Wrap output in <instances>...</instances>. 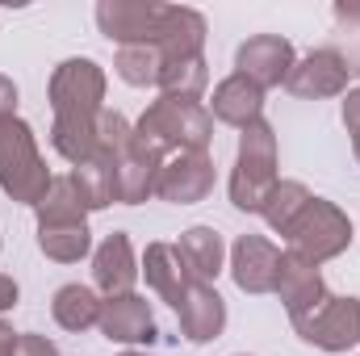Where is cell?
Here are the masks:
<instances>
[{"label": "cell", "mask_w": 360, "mask_h": 356, "mask_svg": "<svg viewBox=\"0 0 360 356\" xmlns=\"http://www.w3.org/2000/svg\"><path fill=\"white\" fill-rule=\"evenodd\" d=\"M340 117H344V130H348V134H360V89H348V92H344Z\"/></svg>", "instance_id": "obj_30"}, {"label": "cell", "mask_w": 360, "mask_h": 356, "mask_svg": "<svg viewBox=\"0 0 360 356\" xmlns=\"http://www.w3.org/2000/svg\"><path fill=\"white\" fill-rule=\"evenodd\" d=\"M101 336L109 344H122V348H143L160 336L155 327V310L143 293H117V298H105L101 302Z\"/></svg>", "instance_id": "obj_10"}, {"label": "cell", "mask_w": 360, "mask_h": 356, "mask_svg": "<svg viewBox=\"0 0 360 356\" xmlns=\"http://www.w3.org/2000/svg\"><path fill=\"white\" fill-rule=\"evenodd\" d=\"M289 323L302 336V344H310L319 352H348L360 344V298L327 293L319 306H310L306 314H297Z\"/></svg>", "instance_id": "obj_6"}, {"label": "cell", "mask_w": 360, "mask_h": 356, "mask_svg": "<svg viewBox=\"0 0 360 356\" xmlns=\"http://www.w3.org/2000/svg\"><path fill=\"white\" fill-rule=\"evenodd\" d=\"M352 80V63L344 51L335 46H319L310 55H302L285 80V89L293 92L297 101H327V96H344Z\"/></svg>", "instance_id": "obj_7"}, {"label": "cell", "mask_w": 360, "mask_h": 356, "mask_svg": "<svg viewBox=\"0 0 360 356\" xmlns=\"http://www.w3.org/2000/svg\"><path fill=\"white\" fill-rule=\"evenodd\" d=\"M134 139L147 143L164 160L180 155V151H210V143H214V113H210L205 101L160 96L134 122Z\"/></svg>", "instance_id": "obj_2"}, {"label": "cell", "mask_w": 360, "mask_h": 356, "mask_svg": "<svg viewBox=\"0 0 360 356\" xmlns=\"http://www.w3.org/2000/svg\"><path fill=\"white\" fill-rule=\"evenodd\" d=\"M272 293L281 298L285 314H289V319H297V314H306L310 306H319V302L327 298V281H323L319 265L302 260L297 252H281V268H276V289H272Z\"/></svg>", "instance_id": "obj_14"}, {"label": "cell", "mask_w": 360, "mask_h": 356, "mask_svg": "<svg viewBox=\"0 0 360 356\" xmlns=\"http://www.w3.org/2000/svg\"><path fill=\"white\" fill-rule=\"evenodd\" d=\"M276 130L269 117H256L252 126L239 130V151H235V168H231V205L243 214H260L269 193L276 189Z\"/></svg>", "instance_id": "obj_3"}, {"label": "cell", "mask_w": 360, "mask_h": 356, "mask_svg": "<svg viewBox=\"0 0 360 356\" xmlns=\"http://www.w3.org/2000/svg\"><path fill=\"white\" fill-rule=\"evenodd\" d=\"M205 89H210V68H205V55L164 63V72H160V96L201 101V96H205Z\"/></svg>", "instance_id": "obj_27"}, {"label": "cell", "mask_w": 360, "mask_h": 356, "mask_svg": "<svg viewBox=\"0 0 360 356\" xmlns=\"http://www.w3.org/2000/svg\"><path fill=\"white\" fill-rule=\"evenodd\" d=\"M160 13H164V4H155V0H101L96 4V30L117 46L155 42Z\"/></svg>", "instance_id": "obj_11"}, {"label": "cell", "mask_w": 360, "mask_h": 356, "mask_svg": "<svg viewBox=\"0 0 360 356\" xmlns=\"http://www.w3.org/2000/svg\"><path fill=\"white\" fill-rule=\"evenodd\" d=\"M17 298H21V285H17L8 272H0V314H4V310H13V306H17Z\"/></svg>", "instance_id": "obj_32"}, {"label": "cell", "mask_w": 360, "mask_h": 356, "mask_svg": "<svg viewBox=\"0 0 360 356\" xmlns=\"http://www.w3.org/2000/svg\"><path fill=\"white\" fill-rule=\"evenodd\" d=\"M239 356H248V352H239Z\"/></svg>", "instance_id": "obj_36"}, {"label": "cell", "mask_w": 360, "mask_h": 356, "mask_svg": "<svg viewBox=\"0 0 360 356\" xmlns=\"http://www.w3.org/2000/svg\"><path fill=\"white\" fill-rule=\"evenodd\" d=\"M176 252H180V260H184V268H188V276L201 281V285H214L218 272L226 268V243H222V235L214 227H201V222L188 227V231H180Z\"/></svg>", "instance_id": "obj_20"}, {"label": "cell", "mask_w": 360, "mask_h": 356, "mask_svg": "<svg viewBox=\"0 0 360 356\" xmlns=\"http://www.w3.org/2000/svg\"><path fill=\"white\" fill-rule=\"evenodd\" d=\"M38 248L46 260L55 265H80L92 256V231L89 222H55V227H38Z\"/></svg>", "instance_id": "obj_23"}, {"label": "cell", "mask_w": 360, "mask_h": 356, "mask_svg": "<svg viewBox=\"0 0 360 356\" xmlns=\"http://www.w3.org/2000/svg\"><path fill=\"white\" fill-rule=\"evenodd\" d=\"M117 201L122 205H143L147 197H155V180L164 168V155H155L147 143H130L122 155H117Z\"/></svg>", "instance_id": "obj_18"}, {"label": "cell", "mask_w": 360, "mask_h": 356, "mask_svg": "<svg viewBox=\"0 0 360 356\" xmlns=\"http://www.w3.org/2000/svg\"><path fill=\"white\" fill-rule=\"evenodd\" d=\"M214 155L210 151H180V155H168L164 168H160V180H155V197L168 201V205H197L214 193Z\"/></svg>", "instance_id": "obj_8"}, {"label": "cell", "mask_w": 360, "mask_h": 356, "mask_svg": "<svg viewBox=\"0 0 360 356\" xmlns=\"http://www.w3.org/2000/svg\"><path fill=\"white\" fill-rule=\"evenodd\" d=\"M139 272L147 276V285L176 310L180 302H184V293L197 285L193 276H188V268H184V260H180L176 243H147V252H143V260H139Z\"/></svg>", "instance_id": "obj_17"}, {"label": "cell", "mask_w": 360, "mask_h": 356, "mask_svg": "<svg viewBox=\"0 0 360 356\" xmlns=\"http://www.w3.org/2000/svg\"><path fill=\"white\" fill-rule=\"evenodd\" d=\"M17 336H21V331H13V323H4V319H0V356L17 352Z\"/></svg>", "instance_id": "obj_33"}, {"label": "cell", "mask_w": 360, "mask_h": 356, "mask_svg": "<svg viewBox=\"0 0 360 356\" xmlns=\"http://www.w3.org/2000/svg\"><path fill=\"white\" fill-rule=\"evenodd\" d=\"M34 214H38V227H55V222H89V205L80 201V193H76L72 177H55L51 180V189H46V197L34 205Z\"/></svg>", "instance_id": "obj_26"}, {"label": "cell", "mask_w": 360, "mask_h": 356, "mask_svg": "<svg viewBox=\"0 0 360 356\" xmlns=\"http://www.w3.org/2000/svg\"><path fill=\"white\" fill-rule=\"evenodd\" d=\"M130 143H134V122H130L126 113H117V109H105V113L96 117V155H105V160L117 164V155H122Z\"/></svg>", "instance_id": "obj_28"}, {"label": "cell", "mask_w": 360, "mask_h": 356, "mask_svg": "<svg viewBox=\"0 0 360 356\" xmlns=\"http://www.w3.org/2000/svg\"><path fill=\"white\" fill-rule=\"evenodd\" d=\"M210 113L235 130L252 126L256 117H264V89H256L252 80H243L239 72H231L226 80L214 84V96H210Z\"/></svg>", "instance_id": "obj_19"}, {"label": "cell", "mask_w": 360, "mask_h": 356, "mask_svg": "<svg viewBox=\"0 0 360 356\" xmlns=\"http://www.w3.org/2000/svg\"><path fill=\"white\" fill-rule=\"evenodd\" d=\"M285 239H289V252H297L302 260L327 265V260H335V256H344V252L352 248L356 227H352V218H348L335 201L314 197V201L302 210V218L293 222V231H289Z\"/></svg>", "instance_id": "obj_5"}, {"label": "cell", "mask_w": 360, "mask_h": 356, "mask_svg": "<svg viewBox=\"0 0 360 356\" xmlns=\"http://www.w3.org/2000/svg\"><path fill=\"white\" fill-rule=\"evenodd\" d=\"M176 319H180V336L188 344H210L226 327V302H222V293L214 285H201L197 281L184 293V302L176 306Z\"/></svg>", "instance_id": "obj_16"}, {"label": "cell", "mask_w": 360, "mask_h": 356, "mask_svg": "<svg viewBox=\"0 0 360 356\" xmlns=\"http://www.w3.org/2000/svg\"><path fill=\"white\" fill-rule=\"evenodd\" d=\"M105 68L89 59V55H76V59H63L55 72H51V84H46V101H51V147L76 168L84 164L89 155H96V117L105 113Z\"/></svg>", "instance_id": "obj_1"}, {"label": "cell", "mask_w": 360, "mask_h": 356, "mask_svg": "<svg viewBox=\"0 0 360 356\" xmlns=\"http://www.w3.org/2000/svg\"><path fill=\"white\" fill-rule=\"evenodd\" d=\"M293 63H297V51H293V42L281 38V34H252V38L235 51V72L264 92L281 89V84L289 80Z\"/></svg>", "instance_id": "obj_9"}, {"label": "cell", "mask_w": 360, "mask_h": 356, "mask_svg": "<svg viewBox=\"0 0 360 356\" xmlns=\"http://www.w3.org/2000/svg\"><path fill=\"white\" fill-rule=\"evenodd\" d=\"M113 72H117L130 89H160L164 55H160V46H155V42L117 46V55H113Z\"/></svg>", "instance_id": "obj_25"}, {"label": "cell", "mask_w": 360, "mask_h": 356, "mask_svg": "<svg viewBox=\"0 0 360 356\" xmlns=\"http://www.w3.org/2000/svg\"><path fill=\"white\" fill-rule=\"evenodd\" d=\"M68 177H72V184H76L80 201L89 205V214L109 210V205L117 201V168H113V160H105V155H89V160L76 164Z\"/></svg>", "instance_id": "obj_22"}, {"label": "cell", "mask_w": 360, "mask_h": 356, "mask_svg": "<svg viewBox=\"0 0 360 356\" xmlns=\"http://www.w3.org/2000/svg\"><path fill=\"white\" fill-rule=\"evenodd\" d=\"M231 276H235V285L243 289V293H272L276 289V268H281V248L272 243L269 235H239L235 243H231Z\"/></svg>", "instance_id": "obj_12"}, {"label": "cell", "mask_w": 360, "mask_h": 356, "mask_svg": "<svg viewBox=\"0 0 360 356\" xmlns=\"http://www.w3.org/2000/svg\"><path fill=\"white\" fill-rule=\"evenodd\" d=\"M13 356H59V348H55V340H46V336H38V331H21Z\"/></svg>", "instance_id": "obj_29"}, {"label": "cell", "mask_w": 360, "mask_h": 356, "mask_svg": "<svg viewBox=\"0 0 360 356\" xmlns=\"http://www.w3.org/2000/svg\"><path fill=\"white\" fill-rule=\"evenodd\" d=\"M155 46H160L164 63L205 55V17L197 8H188V4H164L160 30H155Z\"/></svg>", "instance_id": "obj_15"}, {"label": "cell", "mask_w": 360, "mask_h": 356, "mask_svg": "<svg viewBox=\"0 0 360 356\" xmlns=\"http://www.w3.org/2000/svg\"><path fill=\"white\" fill-rule=\"evenodd\" d=\"M101 302H105V298H101L92 285L72 281V285H59V289H55V298H51V314H55V323H59L63 331L84 336L89 327L101 323Z\"/></svg>", "instance_id": "obj_21"}, {"label": "cell", "mask_w": 360, "mask_h": 356, "mask_svg": "<svg viewBox=\"0 0 360 356\" xmlns=\"http://www.w3.org/2000/svg\"><path fill=\"white\" fill-rule=\"evenodd\" d=\"M51 168L38 151V134L25 117H8L0 122V189L4 197H13L17 205H38L51 189Z\"/></svg>", "instance_id": "obj_4"}, {"label": "cell", "mask_w": 360, "mask_h": 356, "mask_svg": "<svg viewBox=\"0 0 360 356\" xmlns=\"http://www.w3.org/2000/svg\"><path fill=\"white\" fill-rule=\"evenodd\" d=\"M117 356H151V352H143V348H126V352H117Z\"/></svg>", "instance_id": "obj_35"}, {"label": "cell", "mask_w": 360, "mask_h": 356, "mask_svg": "<svg viewBox=\"0 0 360 356\" xmlns=\"http://www.w3.org/2000/svg\"><path fill=\"white\" fill-rule=\"evenodd\" d=\"M314 201V193L302 184V180H276V189L269 193V201H264V210H260V218L269 222L272 231L285 239L289 231H293V222L302 218V210Z\"/></svg>", "instance_id": "obj_24"}, {"label": "cell", "mask_w": 360, "mask_h": 356, "mask_svg": "<svg viewBox=\"0 0 360 356\" xmlns=\"http://www.w3.org/2000/svg\"><path fill=\"white\" fill-rule=\"evenodd\" d=\"M352 155H356V164H360V134H352Z\"/></svg>", "instance_id": "obj_34"}, {"label": "cell", "mask_w": 360, "mask_h": 356, "mask_svg": "<svg viewBox=\"0 0 360 356\" xmlns=\"http://www.w3.org/2000/svg\"><path fill=\"white\" fill-rule=\"evenodd\" d=\"M139 281V256L126 231H109L96 248H92V289L101 298H117L130 293Z\"/></svg>", "instance_id": "obj_13"}, {"label": "cell", "mask_w": 360, "mask_h": 356, "mask_svg": "<svg viewBox=\"0 0 360 356\" xmlns=\"http://www.w3.org/2000/svg\"><path fill=\"white\" fill-rule=\"evenodd\" d=\"M17 117V84L8 76H0V122Z\"/></svg>", "instance_id": "obj_31"}]
</instances>
